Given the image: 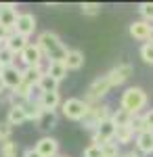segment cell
Wrapping results in <instances>:
<instances>
[{"instance_id": "cb8c5ba5", "label": "cell", "mask_w": 153, "mask_h": 157, "mask_svg": "<svg viewBox=\"0 0 153 157\" xmlns=\"http://www.w3.org/2000/svg\"><path fill=\"white\" fill-rule=\"evenodd\" d=\"M38 90H40V92H55V90H59V82L44 73V75L40 78V82H38Z\"/></svg>"}, {"instance_id": "3957f363", "label": "cell", "mask_w": 153, "mask_h": 157, "mask_svg": "<svg viewBox=\"0 0 153 157\" xmlns=\"http://www.w3.org/2000/svg\"><path fill=\"white\" fill-rule=\"evenodd\" d=\"M113 86L109 82V78L107 75H99V78H94L90 86H88V92H86V98H84V103L88 105V107H94V105H99L101 103V98L109 94V90H111Z\"/></svg>"}, {"instance_id": "f546056e", "label": "cell", "mask_w": 153, "mask_h": 157, "mask_svg": "<svg viewBox=\"0 0 153 157\" xmlns=\"http://www.w3.org/2000/svg\"><path fill=\"white\" fill-rule=\"evenodd\" d=\"M141 59L145 61V63H149V65H153V44H149V42H145L141 46Z\"/></svg>"}, {"instance_id": "8fae6325", "label": "cell", "mask_w": 153, "mask_h": 157, "mask_svg": "<svg viewBox=\"0 0 153 157\" xmlns=\"http://www.w3.org/2000/svg\"><path fill=\"white\" fill-rule=\"evenodd\" d=\"M151 23H147V21H143V19H139V21H132L128 27L130 36L134 38V40H141L143 44L149 40V34H151Z\"/></svg>"}, {"instance_id": "603a6c76", "label": "cell", "mask_w": 153, "mask_h": 157, "mask_svg": "<svg viewBox=\"0 0 153 157\" xmlns=\"http://www.w3.org/2000/svg\"><path fill=\"white\" fill-rule=\"evenodd\" d=\"M0 155L2 157H19V143H15L13 138L0 143Z\"/></svg>"}, {"instance_id": "d590c367", "label": "cell", "mask_w": 153, "mask_h": 157, "mask_svg": "<svg viewBox=\"0 0 153 157\" xmlns=\"http://www.w3.org/2000/svg\"><path fill=\"white\" fill-rule=\"evenodd\" d=\"M4 90H6V86H4V82H2V78H0V94H2Z\"/></svg>"}, {"instance_id": "7402d4cb", "label": "cell", "mask_w": 153, "mask_h": 157, "mask_svg": "<svg viewBox=\"0 0 153 157\" xmlns=\"http://www.w3.org/2000/svg\"><path fill=\"white\" fill-rule=\"evenodd\" d=\"M136 140V134L134 130L126 126V128H118V132H116V143L118 145H130V143H134Z\"/></svg>"}, {"instance_id": "8992f818", "label": "cell", "mask_w": 153, "mask_h": 157, "mask_svg": "<svg viewBox=\"0 0 153 157\" xmlns=\"http://www.w3.org/2000/svg\"><path fill=\"white\" fill-rule=\"evenodd\" d=\"M19 61L23 63L25 67H38V65H42V61H44V52L40 50V46L32 42L27 48L19 55Z\"/></svg>"}, {"instance_id": "9c48e42d", "label": "cell", "mask_w": 153, "mask_h": 157, "mask_svg": "<svg viewBox=\"0 0 153 157\" xmlns=\"http://www.w3.org/2000/svg\"><path fill=\"white\" fill-rule=\"evenodd\" d=\"M34 32H36V17L32 13H19V19L15 23V34L29 38Z\"/></svg>"}, {"instance_id": "6da1fadb", "label": "cell", "mask_w": 153, "mask_h": 157, "mask_svg": "<svg viewBox=\"0 0 153 157\" xmlns=\"http://www.w3.org/2000/svg\"><path fill=\"white\" fill-rule=\"evenodd\" d=\"M36 44L40 46V50L44 52V59H48V61H65L67 52H69V48L61 42L59 34H55V32H50V29L38 34Z\"/></svg>"}, {"instance_id": "f35d334b", "label": "cell", "mask_w": 153, "mask_h": 157, "mask_svg": "<svg viewBox=\"0 0 153 157\" xmlns=\"http://www.w3.org/2000/svg\"><path fill=\"white\" fill-rule=\"evenodd\" d=\"M57 157H69V155H57Z\"/></svg>"}, {"instance_id": "74e56055", "label": "cell", "mask_w": 153, "mask_h": 157, "mask_svg": "<svg viewBox=\"0 0 153 157\" xmlns=\"http://www.w3.org/2000/svg\"><path fill=\"white\" fill-rule=\"evenodd\" d=\"M2 71H4V65H2V63H0V75H2Z\"/></svg>"}, {"instance_id": "5bb4252c", "label": "cell", "mask_w": 153, "mask_h": 157, "mask_svg": "<svg viewBox=\"0 0 153 157\" xmlns=\"http://www.w3.org/2000/svg\"><path fill=\"white\" fill-rule=\"evenodd\" d=\"M65 67H67V71H78V69H82L84 67V52L78 48H69V52H67V57H65Z\"/></svg>"}, {"instance_id": "484cf974", "label": "cell", "mask_w": 153, "mask_h": 157, "mask_svg": "<svg viewBox=\"0 0 153 157\" xmlns=\"http://www.w3.org/2000/svg\"><path fill=\"white\" fill-rule=\"evenodd\" d=\"M15 59H17V55H15L13 50H9L6 46H2V48H0V63H2L4 67L15 65Z\"/></svg>"}, {"instance_id": "d6a6232c", "label": "cell", "mask_w": 153, "mask_h": 157, "mask_svg": "<svg viewBox=\"0 0 153 157\" xmlns=\"http://www.w3.org/2000/svg\"><path fill=\"white\" fill-rule=\"evenodd\" d=\"M143 117H145L147 128H149V130H153V109H147V111L143 113Z\"/></svg>"}, {"instance_id": "4316f807", "label": "cell", "mask_w": 153, "mask_h": 157, "mask_svg": "<svg viewBox=\"0 0 153 157\" xmlns=\"http://www.w3.org/2000/svg\"><path fill=\"white\" fill-rule=\"evenodd\" d=\"M130 128L134 130V134H143L147 132L149 128H147V124H145V117H143V113H139V115H134L132 117V124H130Z\"/></svg>"}, {"instance_id": "8d00e7d4", "label": "cell", "mask_w": 153, "mask_h": 157, "mask_svg": "<svg viewBox=\"0 0 153 157\" xmlns=\"http://www.w3.org/2000/svg\"><path fill=\"white\" fill-rule=\"evenodd\" d=\"M149 44H153V27H151V34H149V40H147Z\"/></svg>"}, {"instance_id": "1f68e13d", "label": "cell", "mask_w": 153, "mask_h": 157, "mask_svg": "<svg viewBox=\"0 0 153 157\" xmlns=\"http://www.w3.org/2000/svg\"><path fill=\"white\" fill-rule=\"evenodd\" d=\"M84 157H103V147H99V145H90L84 149V153H82Z\"/></svg>"}, {"instance_id": "7c38bea8", "label": "cell", "mask_w": 153, "mask_h": 157, "mask_svg": "<svg viewBox=\"0 0 153 157\" xmlns=\"http://www.w3.org/2000/svg\"><path fill=\"white\" fill-rule=\"evenodd\" d=\"M134 145H136V151H139L141 155H151L153 153V130H147V132H143V134H136Z\"/></svg>"}, {"instance_id": "836d02e7", "label": "cell", "mask_w": 153, "mask_h": 157, "mask_svg": "<svg viewBox=\"0 0 153 157\" xmlns=\"http://www.w3.org/2000/svg\"><path fill=\"white\" fill-rule=\"evenodd\" d=\"M21 157H40V155L36 153V149H25L23 153H21Z\"/></svg>"}, {"instance_id": "44dd1931", "label": "cell", "mask_w": 153, "mask_h": 157, "mask_svg": "<svg viewBox=\"0 0 153 157\" xmlns=\"http://www.w3.org/2000/svg\"><path fill=\"white\" fill-rule=\"evenodd\" d=\"M132 117H134L132 113H128L126 109L120 107V109H116V111H113L111 121L116 124V128H126V126H130V124H132Z\"/></svg>"}, {"instance_id": "d4e9b609", "label": "cell", "mask_w": 153, "mask_h": 157, "mask_svg": "<svg viewBox=\"0 0 153 157\" xmlns=\"http://www.w3.org/2000/svg\"><path fill=\"white\" fill-rule=\"evenodd\" d=\"M139 15L143 17V21L153 23V2H141L139 4Z\"/></svg>"}, {"instance_id": "5b68a950", "label": "cell", "mask_w": 153, "mask_h": 157, "mask_svg": "<svg viewBox=\"0 0 153 157\" xmlns=\"http://www.w3.org/2000/svg\"><path fill=\"white\" fill-rule=\"evenodd\" d=\"M105 75L109 78V82H111L113 88H116V86H122L130 75H132V65H130V63H118V65L111 67Z\"/></svg>"}, {"instance_id": "ac0fdd59", "label": "cell", "mask_w": 153, "mask_h": 157, "mask_svg": "<svg viewBox=\"0 0 153 157\" xmlns=\"http://www.w3.org/2000/svg\"><path fill=\"white\" fill-rule=\"evenodd\" d=\"M29 44H32V42H29V38H23V36H19V34H15V36H13L11 40L4 44V46H6L9 50H13V52L19 57V55H21V52H23Z\"/></svg>"}, {"instance_id": "9a60e30c", "label": "cell", "mask_w": 153, "mask_h": 157, "mask_svg": "<svg viewBox=\"0 0 153 157\" xmlns=\"http://www.w3.org/2000/svg\"><path fill=\"white\" fill-rule=\"evenodd\" d=\"M40 103H42V107L46 109V111H55V109H59L63 105V101H61V94L59 90H55V92H40Z\"/></svg>"}, {"instance_id": "30bf717a", "label": "cell", "mask_w": 153, "mask_h": 157, "mask_svg": "<svg viewBox=\"0 0 153 157\" xmlns=\"http://www.w3.org/2000/svg\"><path fill=\"white\" fill-rule=\"evenodd\" d=\"M19 19V13L15 4H0V27H11L15 29V23Z\"/></svg>"}, {"instance_id": "ba28073f", "label": "cell", "mask_w": 153, "mask_h": 157, "mask_svg": "<svg viewBox=\"0 0 153 157\" xmlns=\"http://www.w3.org/2000/svg\"><path fill=\"white\" fill-rule=\"evenodd\" d=\"M34 149L40 157H57L59 155V140L53 136H42Z\"/></svg>"}, {"instance_id": "ab89813d", "label": "cell", "mask_w": 153, "mask_h": 157, "mask_svg": "<svg viewBox=\"0 0 153 157\" xmlns=\"http://www.w3.org/2000/svg\"><path fill=\"white\" fill-rule=\"evenodd\" d=\"M0 48H2V44H0Z\"/></svg>"}, {"instance_id": "4dcf8cb0", "label": "cell", "mask_w": 153, "mask_h": 157, "mask_svg": "<svg viewBox=\"0 0 153 157\" xmlns=\"http://www.w3.org/2000/svg\"><path fill=\"white\" fill-rule=\"evenodd\" d=\"M11 134H13V126L9 121H0V143L11 140Z\"/></svg>"}, {"instance_id": "e575fe53", "label": "cell", "mask_w": 153, "mask_h": 157, "mask_svg": "<svg viewBox=\"0 0 153 157\" xmlns=\"http://www.w3.org/2000/svg\"><path fill=\"white\" fill-rule=\"evenodd\" d=\"M122 157H141V153H139V151H124Z\"/></svg>"}, {"instance_id": "4fadbf2b", "label": "cell", "mask_w": 153, "mask_h": 157, "mask_svg": "<svg viewBox=\"0 0 153 157\" xmlns=\"http://www.w3.org/2000/svg\"><path fill=\"white\" fill-rule=\"evenodd\" d=\"M6 121L11 124L13 128H15V126H21V124H25V121H27V115H25L23 103H15V105H11V107H9Z\"/></svg>"}, {"instance_id": "e0dca14e", "label": "cell", "mask_w": 153, "mask_h": 157, "mask_svg": "<svg viewBox=\"0 0 153 157\" xmlns=\"http://www.w3.org/2000/svg\"><path fill=\"white\" fill-rule=\"evenodd\" d=\"M46 75H50L53 80L61 82V80L67 75V67H65V63H63V61H48V65H46Z\"/></svg>"}, {"instance_id": "83f0119b", "label": "cell", "mask_w": 153, "mask_h": 157, "mask_svg": "<svg viewBox=\"0 0 153 157\" xmlns=\"http://www.w3.org/2000/svg\"><path fill=\"white\" fill-rule=\"evenodd\" d=\"M80 9H82V15H86V17H96V15H101V4H99V2H84Z\"/></svg>"}, {"instance_id": "d6986e66", "label": "cell", "mask_w": 153, "mask_h": 157, "mask_svg": "<svg viewBox=\"0 0 153 157\" xmlns=\"http://www.w3.org/2000/svg\"><path fill=\"white\" fill-rule=\"evenodd\" d=\"M46 73V69H42V65L38 67H23V82L25 84H32V86H38L40 78Z\"/></svg>"}, {"instance_id": "f1b7e54d", "label": "cell", "mask_w": 153, "mask_h": 157, "mask_svg": "<svg viewBox=\"0 0 153 157\" xmlns=\"http://www.w3.org/2000/svg\"><path fill=\"white\" fill-rule=\"evenodd\" d=\"M103 157H122L120 145L116 143V140H109V143L103 145Z\"/></svg>"}, {"instance_id": "7a4b0ae2", "label": "cell", "mask_w": 153, "mask_h": 157, "mask_svg": "<svg viewBox=\"0 0 153 157\" xmlns=\"http://www.w3.org/2000/svg\"><path fill=\"white\" fill-rule=\"evenodd\" d=\"M147 103H149V97H147V92L143 90L141 86H130V88H126L122 92V98H120V107L126 109L132 115H139L143 109L147 107Z\"/></svg>"}, {"instance_id": "2e32d148", "label": "cell", "mask_w": 153, "mask_h": 157, "mask_svg": "<svg viewBox=\"0 0 153 157\" xmlns=\"http://www.w3.org/2000/svg\"><path fill=\"white\" fill-rule=\"evenodd\" d=\"M23 107H25V115H27V120H29V121H38L40 117H42V113L46 111V109L42 107L40 98H32V101H25Z\"/></svg>"}, {"instance_id": "ffe728a7", "label": "cell", "mask_w": 153, "mask_h": 157, "mask_svg": "<svg viewBox=\"0 0 153 157\" xmlns=\"http://www.w3.org/2000/svg\"><path fill=\"white\" fill-rule=\"evenodd\" d=\"M57 121H59V117H57V111H44L42 113V117L36 121L38 124V128L40 130H53V128H57Z\"/></svg>"}, {"instance_id": "277c9868", "label": "cell", "mask_w": 153, "mask_h": 157, "mask_svg": "<svg viewBox=\"0 0 153 157\" xmlns=\"http://www.w3.org/2000/svg\"><path fill=\"white\" fill-rule=\"evenodd\" d=\"M61 113L71 121H82L88 113H90V107L84 103L82 98H67L63 101L61 105Z\"/></svg>"}, {"instance_id": "52a82bcc", "label": "cell", "mask_w": 153, "mask_h": 157, "mask_svg": "<svg viewBox=\"0 0 153 157\" xmlns=\"http://www.w3.org/2000/svg\"><path fill=\"white\" fill-rule=\"evenodd\" d=\"M2 82H4V86L9 88V90H17L19 86L23 84V69H19L17 65H11V67H4V71H2Z\"/></svg>"}]
</instances>
